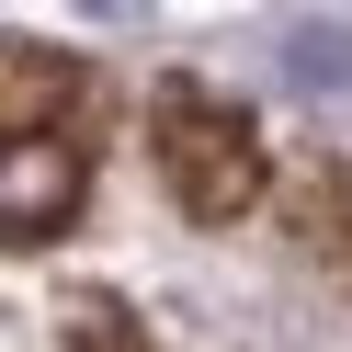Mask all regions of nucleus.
Segmentation results:
<instances>
[{
  "mask_svg": "<svg viewBox=\"0 0 352 352\" xmlns=\"http://www.w3.org/2000/svg\"><path fill=\"white\" fill-rule=\"evenodd\" d=\"M148 137H160V182L182 216H205V228H228V216L261 205V182H273V160H261V125L239 114L228 91H205V80H160V102H148Z\"/></svg>",
  "mask_w": 352,
  "mask_h": 352,
  "instance_id": "obj_1",
  "label": "nucleus"
},
{
  "mask_svg": "<svg viewBox=\"0 0 352 352\" xmlns=\"http://www.w3.org/2000/svg\"><path fill=\"white\" fill-rule=\"evenodd\" d=\"M80 148L57 125H0V250H34L80 216Z\"/></svg>",
  "mask_w": 352,
  "mask_h": 352,
  "instance_id": "obj_2",
  "label": "nucleus"
},
{
  "mask_svg": "<svg viewBox=\"0 0 352 352\" xmlns=\"http://www.w3.org/2000/svg\"><path fill=\"white\" fill-rule=\"evenodd\" d=\"M284 216H296V239L329 261V273H352V170L341 160H307L296 182H284Z\"/></svg>",
  "mask_w": 352,
  "mask_h": 352,
  "instance_id": "obj_3",
  "label": "nucleus"
},
{
  "mask_svg": "<svg viewBox=\"0 0 352 352\" xmlns=\"http://www.w3.org/2000/svg\"><path fill=\"white\" fill-rule=\"evenodd\" d=\"M80 12H102V23H137V12H148V0H80Z\"/></svg>",
  "mask_w": 352,
  "mask_h": 352,
  "instance_id": "obj_4",
  "label": "nucleus"
}]
</instances>
